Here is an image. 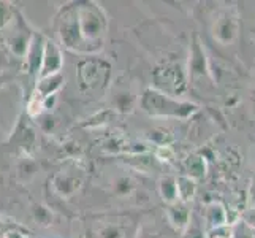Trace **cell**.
Returning a JSON list of instances; mask_svg holds the SVG:
<instances>
[{
	"instance_id": "obj_1",
	"label": "cell",
	"mask_w": 255,
	"mask_h": 238,
	"mask_svg": "<svg viewBox=\"0 0 255 238\" xmlns=\"http://www.w3.org/2000/svg\"><path fill=\"white\" fill-rule=\"evenodd\" d=\"M78 22H80L81 38L84 46L89 52L99 51L103 46V40L108 32V16L103 8L97 3L86 0V2L76 3Z\"/></svg>"
},
{
	"instance_id": "obj_2",
	"label": "cell",
	"mask_w": 255,
	"mask_h": 238,
	"mask_svg": "<svg viewBox=\"0 0 255 238\" xmlns=\"http://www.w3.org/2000/svg\"><path fill=\"white\" fill-rule=\"evenodd\" d=\"M139 107L149 116L155 118H187L195 111V105L189 102L176 100L168 94H163L159 89L147 87L139 99Z\"/></svg>"
},
{
	"instance_id": "obj_3",
	"label": "cell",
	"mask_w": 255,
	"mask_h": 238,
	"mask_svg": "<svg viewBox=\"0 0 255 238\" xmlns=\"http://www.w3.org/2000/svg\"><path fill=\"white\" fill-rule=\"evenodd\" d=\"M56 25H57V35H59L60 45L68 51L87 54V49L84 46V41L81 38V32H80L76 3H70L60 10Z\"/></svg>"
},
{
	"instance_id": "obj_4",
	"label": "cell",
	"mask_w": 255,
	"mask_h": 238,
	"mask_svg": "<svg viewBox=\"0 0 255 238\" xmlns=\"http://www.w3.org/2000/svg\"><path fill=\"white\" fill-rule=\"evenodd\" d=\"M76 73L83 91H100L110 81L111 65L100 57H86L78 62Z\"/></svg>"
},
{
	"instance_id": "obj_5",
	"label": "cell",
	"mask_w": 255,
	"mask_h": 238,
	"mask_svg": "<svg viewBox=\"0 0 255 238\" xmlns=\"http://www.w3.org/2000/svg\"><path fill=\"white\" fill-rule=\"evenodd\" d=\"M11 25H13V30L6 35L3 45L6 46V49L10 51V54L14 59L24 60L32 45L35 32L29 29V25L25 24V21L22 19L19 13L16 14Z\"/></svg>"
},
{
	"instance_id": "obj_6",
	"label": "cell",
	"mask_w": 255,
	"mask_h": 238,
	"mask_svg": "<svg viewBox=\"0 0 255 238\" xmlns=\"http://www.w3.org/2000/svg\"><path fill=\"white\" fill-rule=\"evenodd\" d=\"M64 67V56L62 49L54 40L45 37V45H43V57H41V65L37 79L48 78L52 75L60 73V70Z\"/></svg>"
},
{
	"instance_id": "obj_7",
	"label": "cell",
	"mask_w": 255,
	"mask_h": 238,
	"mask_svg": "<svg viewBox=\"0 0 255 238\" xmlns=\"http://www.w3.org/2000/svg\"><path fill=\"white\" fill-rule=\"evenodd\" d=\"M49 184L60 199H70L78 194L83 188V178L76 173L57 172L49 180Z\"/></svg>"
},
{
	"instance_id": "obj_8",
	"label": "cell",
	"mask_w": 255,
	"mask_h": 238,
	"mask_svg": "<svg viewBox=\"0 0 255 238\" xmlns=\"http://www.w3.org/2000/svg\"><path fill=\"white\" fill-rule=\"evenodd\" d=\"M43 45H45V37L35 32L27 56H25V59L22 60V62H24V72H27L29 75L38 76L40 65H41V57H43Z\"/></svg>"
},
{
	"instance_id": "obj_9",
	"label": "cell",
	"mask_w": 255,
	"mask_h": 238,
	"mask_svg": "<svg viewBox=\"0 0 255 238\" xmlns=\"http://www.w3.org/2000/svg\"><path fill=\"white\" fill-rule=\"evenodd\" d=\"M64 84H65V78H64L62 72H60L57 75L37 79V84H35L33 94H37L40 99L45 100V99H48V97L57 95V92L62 89Z\"/></svg>"
},
{
	"instance_id": "obj_10",
	"label": "cell",
	"mask_w": 255,
	"mask_h": 238,
	"mask_svg": "<svg viewBox=\"0 0 255 238\" xmlns=\"http://www.w3.org/2000/svg\"><path fill=\"white\" fill-rule=\"evenodd\" d=\"M135 105H136V99L130 91L119 89V91L114 92V95H113V108L116 111H119L122 114L131 113L135 110Z\"/></svg>"
},
{
	"instance_id": "obj_11",
	"label": "cell",
	"mask_w": 255,
	"mask_h": 238,
	"mask_svg": "<svg viewBox=\"0 0 255 238\" xmlns=\"http://www.w3.org/2000/svg\"><path fill=\"white\" fill-rule=\"evenodd\" d=\"M166 216H168L171 226H174L176 229H184L189 224V211L184 205L173 204L166 211Z\"/></svg>"
},
{
	"instance_id": "obj_12",
	"label": "cell",
	"mask_w": 255,
	"mask_h": 238,
	"mask_svg": "<svg viewBox=\"0 0 255 238\" xmlns=\"http://www.w3.org/2000/svg\"><path fill=\"white\" fill-rule=\"evenodd\" d=\"M159 191L165 202H168L171 205L176 204V200H178V186H176L174 178H170V176L163 178L159 184Z\"/></svg>"
},
{
	"instance_id": "obj_13",
	"label": "cell",
	"mask_w": 255,
	"mask_h": 238,
	"mask_svg": "<svg viewBox=\"0 0 255 238\" xmlns=\"http://www.w3.org/2000/svg\"><path fill=\"white\" fill-rule=\"evenodd\" d=\"M32 218L41 227H48L52 224V211L43 204H35L32 207Z\"/></svg>"
},
{
	"instance_id": "obj_14",
	"label": "cell",
	"mask_w": 255,
	"mask_h": 238,
	"mask_svg": "<svg viewBox=\"0 0 255 238\" xmlns=\"http://www.w3.org/2000/svg\"><path fill=\"white\" fill-rule=\"evenodd\" d=\"M16 14H17V11L13 3L0 0V30H5L10 27L11 22L14 21Z\"/></svg>"
},
{
	"instance_id": "obj_15",
	"label": "cell",
	"mask_w": 255,
	"mask_h": 238,
	"mask_svg": "<svg viewBox=\"0 0 255 238\" xmlns=\"http://www.w3.org/2000/svg\"><path fill=\"white\" fill-rule=\"evenodd\" d=\"M135 191V181L130 176H119V178L113 183V192L118 197H128L131 192Z\"/></svg>"
},
{
	"instance_id": "obj_16",
	"label": "cell",
	"mask_w": 255,
	"mask_h": 238,
	"mask_svg": "<svg viewBox=\"0 0 255 238\" xmlns=\"http://www.w3.org/2000/svg\"><path fill=\"white\" fill-rule=\"evenodd\" d=\"M176 186H178V199L187 202L193 197V192H195L193 180L187 178V176H181V178L176 180Z\"/></svg>"
},
{
	"instance_id": "obj_17",
	"label": "cell",
	"mask_w": 255,
	"mask_h": 238,
	"mask_svg": "<svg viewBox=\"0 0 255 238\" xmlns=\"http://www.w3.org/2000/svg\"><path fill=\"white\" fill-rule=\"evenodd\" d=\"M37 172H38V165L33 161H30V159H24L22 162L17 164V176L22 181H29L30 178H33Z\"/></svg>"
},
{
	"instance_id": "obj_18",
	"label": "cell",
	"mask_w": 255,
	"mask_h": 238,
	"mask_svg": "<svg viewBox=\"0 0 255 238\" xmlns=\"http://www.w3.org/2000/svg\"><path fill=\"white\" fill-rule=\"evenodd\" d=\"M99 238H126V232L118 224H105L99 231Z\"/></svg>"
},
{
	"instance_id": "obj_19",
	"label": "cell",
	"mask_w": 255,
	"mask_h": 238,
	"mask_svg": "<svg viewBox=\"0 0 255 238\" xmlns=\"http://www.w3.org/2000/svg\"><path fill=\"white\" fill-rule=\"evenodd\" d=\"M37 119V124H40V129L43 132H46V134H49V132L54 129V118L51 116V113H41Z\"/></svg>"
},
{
	"instance_id": "obj_20",
	"label": "cell",
	"mask_w": 255,
	"mask_h": 238,
	"mask_svg": "<svg viewBox=\"0 0 255 238\" xmlns=\"http://www.w3.org/2000/svg\"><path fill=\"white\" fill-rule=\"evenodd\" d=\"M11 54L10 51L6 49V46L3 45V43H0V73L5 72V70L10 67L11 64Z\"/></svg>"
},
{
	"instance_id": "obj_21",
	"label": "cell",
	"mask_w": 255,
	"mask_h": 238,
	"mask_svg": "<svg viewBox=\"0 0 255 238\" xmlns=\"http://www.w3.org/2000/svg\"><path fill=\"white\" fill-rule=\"evenodd\" d=\"M173 149L168 146V145H163V146H159L155 149V157L159 159V161H163V162H170L173 159Z\"/></svg>"
},
{
	"instance_id": "obj_22",
	"label": "cell",
	"mask_w": 255,
	"mask_h": 238,
	"mask_svg": "<svg viewBox=\"0 0 255 238\" xmlns=\"http://www.w3.org/2000/svg\"><path fill=\"white\" fill-rule=\"evenodd\" d=\"M136 238H160V237L152 231H147V229H139Z\"/></svg>"
},
{
	"instance_id": "obj_23",
	"label": "cell",
	"mask_w": 255,
	"mask_h": 238,
	"mask_svg": "<svg viewBox=\"0 0 255 238\" xmlns=\"http://www.w3.org/2000/svg\"><path fill=\"white\" fill-rule=\"evenodd\" d=\"M0 238H24V235L19 231H16V229H10V231L3 232Z\"/></svg>"
},
{
	"instance_id": "obj_24",
	"label": "cell",
	"mask_w": 255,
	"mask_h": 238,
	"mask_svg": "<svg viewBox=\"0 0 255 238\" xmlns=\"http://www.w3.org/2000/svg\"><path fill=\"white\" fill-rule=\"evenodd\" d=\"M184 238H205V237L198 231V229H189L187 234L184 235Z\"/></svg>"
},
{
	"instance_id": "obj_25",
	"label": "cell",
	"mask_w": 255,
	"mask_h": 238,
	"mask_svg": "<svg viewBox=\"0 0 255 238\" xmlns=\"http://www.w3.org/2000/svg\"><path fill=\"white\" fill-rule=\"evenodd\" d=\"M0 43H3V41H2V38H0Z\"/></svg>"
}]
</instances>
